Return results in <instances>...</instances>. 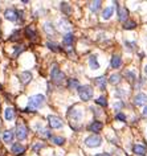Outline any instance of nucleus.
I'll list each match as a JSON object with an SVG mask.
<instances>
[{
  "instance_id": "obj_13",
  "label": "nucleus",
  "mask_w": 147,
  "mask_h": 156,
  "mask_svg": "<svg viewBox=\"0 0 147 156\" xmlns=\"http://www.w3.org/2000/svg\"><path fill=\"white\" fill-rule=\"evenodd\" d=\"M31 79H32V74H31V72H23L21 74H20V81H21V84H29L31 82Z\"/></svg>"
},
{
  "instance_id": "obj_17",
  "label": "nucleus",
  "mask_w": 147,
  "mask_h": 156,
  "mask_svg": "<svg viewBox=\"0 0 147 156\" xmlns=\"http://www.w3.org/2000/svg\"><path fill=\"white\" fill-rule=\"evenodd\" d=\"M110 65H111V68H119V66L122 65V60L119 56H113L111 57V61H110Z\"/></svg>"
},
{
  "instance_id": "obj_26",
  "label": "nucleus",
  "mask_w": 147,
  "mask_h": 156,
  "mask_svg": "<svg viewBox=\"0 0 147 156\" xmlns=\"http://www.w3.org/2000/svg\"><path fill=\"white\" fill-rule=\"evenodd\" d=\"M61 9L65 15H70V12H72V8L68 3H61Z\"/></svg>"
},
{
  "instance_id": "obj_32",
  "label": "nucleus",
  "mask_w": 147,
  "mask_h": 156,
  "mask_svg": "<svg viewBox=\"0 0 147 156\" xmlns=\"http://www.w3.org/2000/svg\"><path fill=\"white\" fill-rule=\"evenodd\" d=\"M115 119L117 121H121V122H126V115L122 114V112H118V114L115 115Z\"/></svg>"
},
{
  "instance_id": "obj_33",
  "label": "nucleus",
  "mask_w": 147,
  "mask_h": 156,
  "mask_svg": "<svg viewBox=\"0 0 147 156\" xmlns=\"http://www.w3.org/2000/svg\"><path fill=\"white\" fill-rule=\"evenodd\" d=\"M23 50H24V48H23V45H19L17 48H16V52L13 53V57H17V56L20 54V53H21Z\"/></svg>"
},
{
  "instance_id": "obj_34",
  "label": "nucleus",
  "mask_w": 147,
  "mask_h": 156,
  "mask_svg": "<svg viewBox=\"0 0 147 156\" xmlns=\"http://www.w3.org/2000/svg\"><path fill=\"white\" fill-rule=\"evenodd\" d=\"M40 135H41L42 138H51V132H49V130H41Z\"/></svg>"
},
{
  "instance_id": "obj_39",
  "label": "nucleus",
  "mask_w": 147,
  "mask_h": 156,
  "mask_svg": "<svg viewBox=\"0 0 147 156\" xmlns=\"http://www.w3.org/2000/svg\"><path fill=\"white\" fill-rule=\"evenodd\" d=\"M143 117H147V106L143 109Z\"/></svg>"
},
{
  "instance_id": "obj_18",
  "label": "nucleus",
  "mask_w": 147,
  "mask_h": 156,
  "mask_svg": "<svg viewBox=\"0 0 147 156\" xmlns=\"http://www.w3.org/2000/svg\"><path fill=\"white\" fill-rule=\"evenodd\" d=\"M13 139V132L11 130H7L3 132V140L5 142V143H11Z\"/></svg>"
},
{
  "instance_id": "obj_27",
  "label": "nucleus",
  "mask_w": 147,
  "mask_h": 156,
  "mask_svg": "<svg viewBox=\"0 0 147 156\" xmlns=\"http://www.w3.org/2000/svg\"><path fill=\"white\" fill-rule=\"evenodd\" d=\"M51 139H52L53 143L57 144V145H62V144L65 143V139H64V138H61V136H52Z\"/></svg>"
},
{
  "instance_id": "obj_25",
  "label": "nucleus",
  "mask_w": 147,
  "mask_h": 156,
  "mask_svg": "<svg viewBox=\"0 0 147 156\" xmlns=\"http://www.w3.org/2000/svg\"><path fill=\"white\" fill-rule=\"evenodd\" d=\"M25 35L28 36L29 38H35L36 32H35V29H33L32 26H27V28H25Z\"/></svg>"
},
{
  "instance_id": "obj_36",
  "label": "nucleus",
  "mask_w": 147,
  "mask_h": 156,
  "mask_svg": "<svg viewBox=\"0 0 147 156\" xmlns=\"http://www.w3.org/2000/svg\"><path fill=\"white\" fill-rule=\"evenodd\" d=\"M19 35H20V32H19V31H16L15 33H13V35H12V37H11L12 41H13V40H17V38H19Z\"/></svg>"
},
{
  "instance_id": "obj_35",
  "label": "nucleus",
  "mask_w": 147,
  "mask_h": 156,
  "mask_svg": "<svg viewBox=\"0 0 147 156\" xmlns=\"http://www.w3.org/2000/svg\"><path fill=\"white\" fill-rule=\"evenodd\" d=\"M126 77H129V81L130 82H134L135 74H134V73H131V72H127V73H126Z\"/></svg>"
},
{
  "instance_id": "obj_6",
  "label": "nucleus",
  "mask_w": 147,
  "mask_h": 156,
  "mask_svg": "<svg viewBox=\"0 0 147 156\" xmlns=\"http://www.w3.org/2000/svg\"><path fill=\"white\" fill-rule=\"evenodd\" d=\"M16 136L19 138V140H24V139L28 136V128H27L25 124L19 123L16 126Z\"/></svg>"
},
{
  "instance_id": "obj_20",
  "label": "nucleus",
  "mask_w": 147,
  "mask_h": 156,
  "mask_svg": "<svg viewBox=\"0 0 147 156\" xmlns=\"http://www.w3.org/2000/svg\"><path fill=\"white\" fill-rule=\"evenodd\" d=\"M89 65H90V68L94 69V70L99 68V64H98V61H97V56H90V58H89Z\"/></svg>"
},
{
  "instance_id": "obj_2",
  "label": "nucleus",
  "mask_w": 147,
  "mask_h": 156,
  "mask_svg": "<svg viewBox=\"0 0 147 156\" xmlns=\"http://www.w3.org/2000/svg\"><path fill=\"white\" fill-rule=\"evenodd\" d=\"M51 77H52V81L55 82L56 85H60V84H62V81L65 79V74L60 70L57 65H53V68L51 70Z\"/></svg>"
},
{
  "instance_id": "obj_37",
  "label": "nucleus",
  "mask_w": 147,
  "mask_h": 156,
  "mask_svg": "<svg viewBox=\"0 0 147 156\" xmlns=\"http://www.w3.org/2000/svg\"><path fill=\"white\" fill-rule=\"evenodd\" d=\"M42 145H44V144H41V143H40V144H37V145H35V147H33V150H35V151H39L40 148L42 147Z\"/></svg>"
},
{
  "instance_id": "obj_9",
  "label": "nucleus",
  "mask_w": 147,
  "mask_h": 156,
  "mask_svg": "<svg viewBox=\"0 0 147 156\" xmlns=\"http://www.w3.org/2000/svg\"><path fill=\"white\" fill-rule=\"evenodd\" d=\"M4 17L7 20H9V21H16L17 17H19V15H17V12H16L15 9L9 8V9H5L4 11Z\"/></svg>"
},
{
  "instance_id": "obj_4",
  "label": "nucleus",
  "mask_w": 147,
  "mask_h": 156,
  "mask_svg": "<svg viewBox=\"0 0 147 156\" xmlns=\"http://www.w3.org/2000/svg\"><path fill=\"white\" fill-rule=\"evenodd\" d=\"M69 117H70V124L72 127H74V123H80L81 122V118H82V110H80V109H70V111H69Z\"/></svg>"
},
{
  "instance_id": "obj_23",
  "label": "nucleus",
  "mask_w": 147,
  "mask_h": 156,
  "mask_svg": "<svg viewBox=\"0 0 147 156\" xmlns=\"http://www.w3.org/2000/svg\"><path fill=\"white\" fill-rule=\"evenodd\" d=\"M68 87H69V89H78V87H80L78 81H77L76 78H70V79L68 81Z\"/></svg>"
},
{
  "instance_id": "obj_40",
  "label": "nucleus",
  "mask_w": 147,
  "mask_h": 156,
  "mask_svg": "<svg viewBox=\"0 0 147 156\" xmlns=\"http://www.w3.org/2000/svg\"><path fill=\"white\" fill-rule=\"evenodd\" d=\"M145 73H146V74H147V65L145 66Z\"/></svg>"
},
{
  "instance_id": "obj_11",
  "label": "nucleus",
  "mask_w": 147,
  "mask_h": 156,
  "mask_svg": "<svg viewBox=\"0 0 147 156\" xmlns=\"http://www.w3.org/2000/svg\"><path fill=\"white\" fill-rule=\"evenodd\" d=\"M134 103L136 106L146 105L147 103V95L145 94V93H139V94H136L135 98H134Z\"/></svg>"
},
{
  "instance_id": "obj_38",
  "label": "nucleus",
  "mask_w": 147,
  "mask_h": 156,
  "mask_svg": "<svg viewBox=\"0 0 147 156\" xmlns=\"http://www.w3.org/2000/svg\"><path fill=\"white\" fill-rule=\"evenodd\" d=\"M121 107H122V103H121V102H118V103L114 105V109H117V110H118V109H121Z\"/></svg>"
},
{
  "instance_id": "obj_15",
  "label": "nucleus",
  "mask_w": 147,
  "mask_h": 156,
  "mask_svg": "<svg viewBox=\"0 0 147 156\" xmlns=\"http://www.w3.org/2000/svg\"><path fill=\"white\" fill-rule=\"evenodd\" d=\"M94 84L99 87V90H105V87H106V79H105V77H97L94 79Z\"/></svg>"
},
{
  "instance_id": "obj_24",
  "label": "nucleus",
  "mask_w": 147,
  "mask_h": 156,
  "mask_svg": "<svg viewBox=\"0 0 147 156\" xmlns=\"http://www.w3.org/2000/svg\"><path fill=\"white\" fill-rule=\"evenodd\" d=\"M101 4H102V3L99 2V0H97V2H92V3H90L89 7H90V9H92L93 12H97L99 9V7H101Z\"/></svg>"
},
{
  "instance_id": "obj_10",
  "label": "nucleus",
  "mask_w": 147,
  "mask_h": 156,
  "mask_svg": "<svg viewBox=\"0 0 147 156\" xmlns=\"http://www.w3.org/2000/svg\"><path fill=\"white\" fill-rule=\"evenodd\" d=\"M102 127H103V124L101 123V122L94 121L93 123H90V124H89L88 130H89V131H92V132H94V134H98V132L102 130Z\"/></svg>"
},
{
  "instance_id": "obj_42",
  "label": "nucleus",
  "mask_w": 147,
  "mask_h": 156,
  "mask_svg": "<svg viewBox=\"0 0 147 156\" xmlns=\"http://www.w3.org/2000/svg\"><path fill=\"white\" fill-rule=\"evenodd\" d=\"M95 156H103V154L102 155H95Z\"/></svg>"
},
{
  "instance_id": "obj_21",
  "label": "nucleus",
  "mask_w": 147,
  "mask_h": 156,
  "mask_svg": "<svg viewBox=\"0 0 147 156\" xmlns=\"http://www.w3.org/2000/svg\"><path fill=\"white\" fill-rule=\"evenodd\" d=\"M109 82H110L111 85H117V84H119V82H121V75H119L118 73H114V74L110 75Z\"/></svg>"
},
{
  "instance_id": "obj_29",
  "label": "nucleus",
  "mask_w": 147,
  "mask_h": 156,
  "mask_svg": "<svg viewBox=\"0 0 147 156\" xmlns=\"http://www.w3.org/2000/svg\"><path fill=\"white\" fill-rule=\"evenodd\" d=\"M95 102H97L98 105L103 106V107H106V106H108V101H106V98H105V97H99L98 99H95Z\"/></svg>"
},
{
  "instance_id": "obj_30",
  "label": "nucleus",
  "mask_w": 147,
  "mask_h": 156,
  "mask_svg": "<svg viewBox=\"0 0 147 156\" xmlns=\"http://www.w3.org/2000/svg\"><path fill=\"white\" fill-rule=\"evenodd\" d=\"M46 46H48L49 49H52L53 52H60V48L57 44H53V42H46Z\"/></svg>"
},
{
  "instance_id": "obj_5",
  "label": "nucleus",
  "mask_w": 147,
  "mask_h": 156,
  "mask_svg": "<svg viewBox=\"0 0 147 156\" xmlns=\"http://www.w3.org/2000/svg\"><path fill=\"white\" fill-rule=\"evenodd\" d=\"M101 143H102V139L97 134H93L85 139V144L88 145V147H99Z\"/></svg>"
},
{
  "instance_id": "obj_22",
  "label": "nucleus",
  "mask_w": 147,
  "mask_h": 156,
  "mask_svg": "<svg viewBox=\"0 0 147 156\" xmlns=\"http://www.w3.org/2000/svg\"><path fill=\"white\" fill-rule=\"evenodd\" d=\"M118 13H119V20L126 23V20H127V9L126 8H119Z\"/></svg>"
},
{
  "instance_id": "obj_19",
  "label": "nucleus",
  "mask_w": 147,
  "mask_h": 156,
  "mask_svg": "<svg viewBox=\"0 0 147 156\" xmlns=\"http://www.w3.org/2000/svg\"><path fill=\"white\" fill-rule=\"evenodd\" d=\"M4 118H5V121H12V119L15 118V110H13V109H11V107L5 109Z\"/></svg>"
},
{
  "instance_id": "obj_41",
  "label": "nucleus",
  "mask_w": 147,
  "mask_h": 156,
  "mask_svg": "<svg viewBox=\"0 0 147 156\" xmlns=\"http://www.w3.org/2000/svg\"><path fill=\"white\" fill-rule=\"evenodd\" d=\"M103 156H110L109 154H103Z\"/></svg>"
},
{
  "instance_id": "obj_31",
  "label": "nucleus",
  "mask_w": 147,
  "mask_h": 156,
  "mask_svg": "<svg viewBox=\"0 0 147 156\" xmlns=\"http://www.w3.org/2000/svg\"><path fill=\"white\" fill-rule=\"evenodd\" d=\"M44 29H45V32L48 33V35H51V36L55 33V29H53V26L51 24H45L44 25Z\"/></svg>"
},
{
  "instance_id": "obj_1",
  "label": "nucleus",
  "mask_w": 147,
  "mask_h": 156,
  "mask_svg": "<svg viewBox=\"0 0 147 156\" xmlns=\"http://www.w3.org/2000/svg\"><path fill=\"white\" fill-rule=\"evenodd\" d=\"M45 102V98L44 95L41 94H37V95H33V97L29 98V102H28V111H36L39 107H41Z\"/></svg>"
},
{
  "instance_id": "obj_28",
  "label": "nucleus",
  "mask_w": 147,
  "mask_h": 156,
  "mask_svg": "<svg viewBox=\"0 0 147 156\" xmlns=\"http://www.w3.org/2000/svg\"><path fill=\"white\" fill-rule=\"evenodd\" d=\"M123 28L125 29H134V28H136V23L135 21H126L125 24H123Z\"/></svg>"
},
{
  "instance_id": "obj_12",
  "label": "nucleus",
  "mask_w": 147,
  "mask_h": 156,
  "mask_svg": "<svg viewBox=\"0 0 147 156\" xmlns=\"http://www.w3.org/2000/svg\"><path fill=\"white\" fill-rule=\"evenodd\" d=\"M133 151H134L135 155H139V156H146L147 155V150L141 144H135L134 147H133Z\"/></svg>"
},
{
  "instance_id": "obj_3",
  "label": "nucleus",
  "mask_w": 147,
  "mask_h": 156,
  "mask_svg": "<svg viewBox=\"0 0 147 156\" xmlns=\"http://www.w3.org/2000/svg\"><path fill=\"white\" fill-rule=\"evenodd\" d=\"M93 94H94V91H93V89L88 85L80 86L78 87V95L82 101H90V99L93 98Z\"/></svg>"
},
{
  "instance_id": "obj_14",
  "label": "nucleus",
  "mask_w": 147,
  "mask_h": 156,
  "mask_svg": "<svg viewBox=\"0 0 147 156\" xmlns=\"http://www.w3.org/2000/svg\"><path fill=\"white\" fill-rule=\"evenodd\" d=\"M12 152L15 155H21V154H24L25 152V147L23 144H20V143H15L12 145Z\"/></svg>"
},
{
  "instance_id": "obj_16",
  "label": "nucleus",
  "mask_w": 147,
  "mask_h": 156,
  "mask_svg": "<svg viewBox=\"0 0 147 156\" xmlns=\"http://www.w3.org/2000/svg\"><path fill=\"white\" fill-rule=\"evenodd\" d=\"M113 12H114V8H113V7H106V8L103 9V12H102V19L103 20H109L110 17H111Z\"/></svg>"
},
{
  "instance_id": "obj_7",
  "label": "nucleus",
  "mask_w": 147,
  "mask_h": 156,
  "mask_svg": "<svg viewBox=\"0 0 147 156\" xmlns=\"http://www.w3.org/2000/svg\"><path fill=\"white\" fill-rule=\"evenodd\" d=\"M49 121V126L52 128H61L62 127V121L58 117H55V115H49L48 117Z\"/></svg>"
},
{
  "instance_id": "obj_8",
  "label": "nucleus",
  "mask_w": 147,
  "mask_h": 156,
  "mask_svg": "<svg viewBox=\"0 0 147 156\" xmlns=\"http://www.w3.org/2000/svg\"><path fill=\"white\" fill-rule=\"evenodd\" d=\"M73 40H74V37H73L72 33H66V35L64 36V40H62V44L65 45L66 50L70 52L72 50V44H73Z\"/></svg>"
}]
</instances>
